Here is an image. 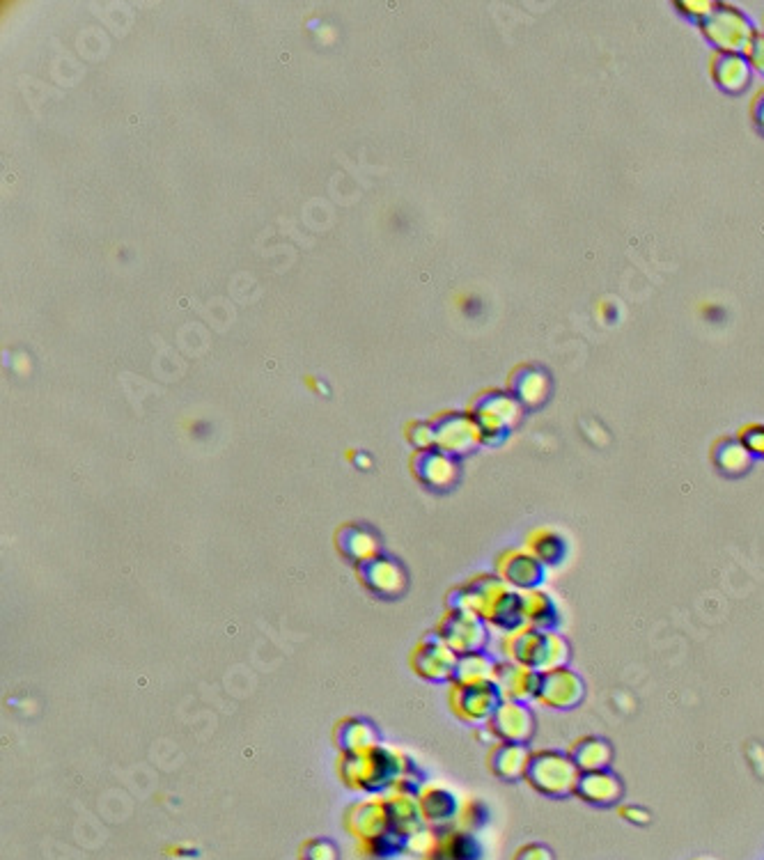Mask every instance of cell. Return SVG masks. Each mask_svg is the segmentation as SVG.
Listing matches in <instances>:
<instances>
[{
	"instance_id": "1",
	"label": "cell",
	"mask_w": 764,
	"mask_h": 860,
	"mask_svg": "<svg viewBox=\"0 0 764 860\" xmlns=\"http://www.w3.org/2000/svg\"><path fill=\"white\" fill-rule=\"evenodd\" d=\"M505 652L512 663L533 672L569 668V659H572L569 643L558 631H542L535 627L512 633L505 643Z\"/></svg>"
},
{
	"instance_id": "2",
	"label": "cell",
	"mask_w": 764,
	"mask_h": 860,
	"mask_svg": "<svg viewBox=\"0 0 764 860\" xmlns=\"http://www.w3.org/2000/svg\"><path fill=\"white\" fill-rule=\"evenodd\" d=\"M579 776L581 771L569 750L544 748L530 753L524 780L537 794L549 796V799H567V796H574Z\"/></svg>"
},
{
	"instance_id": "3",
	"label": "cell",
	"mask_w": 764,
	"mask_h": 860,
	"mask_svg": "<svg viewBox=\"0 0 764 860\" xmlns=\"http://www.w3.org/2000/svg\"><path fill=\"white\" fill-rule=\"evenodd\" d=\"M700 28H703L707 42L716 46V51L728 53H746L753 35L758 33V28L742 10L725 3H714L707 17L700 21Z\"/></svg>"
},
{
	"instance_id": "4",
	"label": "cell",
	"mask_w": 764,
	"mask_h": 860,
	"mask_svg": "<svg viewBox=\"0 0 764 860\" xmlns=\"http://www.w3.org/2000/svg\"><path fill=\"white\" fill-rule=\"evenodd\" d=\"M487 617L480 613L471 611H450L443 617L439 624L441 638L446 640V645L457 656L473 654V652H485L489 643V629H487Z\"/></svg>"
},
{
	"instance_id": "5",
	"label": "cell",
	"mask_w": 764,
	"mask_h": 860,
	"mask_svg": "<svg viewBox=\"0 0 764 860\" xmlns=\"http://www.w3.org/2000/svg\"><path fill=\"white\" fill-rule=\"evenodd\" d=\"M487 730L498 744L528 746L535 737L537 721L526 700L505 698L501 707L494 711V716L489 718Z\"/></svg>"
},
{
	"instance_id": "6",
	"label": "cell",
	"mask_w": 764,
	"mask_h": 860,
	"mask_svg": "<svg viewBox=\"0 0 764 860\" xmlns=\"http://www.w3.org/2000/svg\"><path fill=\"white\" fill-rule=\"evenodd\" d=\"M358 576L365 588L379 599H397L409 588V576L395 558L379 553L358 565Z\"/></svg>"
},
{
	"instance_id": "7",
	"label": "cell",
	"mask_w": 764,
	"mask_h": 860,
	"mask_svg": "<svg viewBox=\"0 0 764 860\" xmlns=\"http://www.w3.org/2000/svg\"><path fill=\"white\" fill-rule=\"evenodd\" d=\"M505 695L494 679L482 684H466L455 686V698H452V709L459 718L469 723H489L494 711L501 707Z\"/></svg>"
},
{
	"instance_id": "8",
	"label": "cell",
	"mask_w": 764,
	"mask_h": 860,
	"mask_svg": "<svg viewBox=\"0 0 764 860\" xmlns=\"http://www.w3.org/2000/svg\"><path fill=\"white\" fill-rule=\"evenodd\" d=\"M537 700H540L544 707L558 711L576 709L586 700V682H583V677L572 668L542 672Z\"/></svg>"
},
{
	"instance_id": "9",
	"label": "cell",
	"mask_w": 764,
	"mask_h": 860,
	"mask_svg": "<svg viewBox=\"0 0 764 860\" xmlns=\"http://www.w3.org/2000/svg\"><path fill=\"white\" fill-rule=\"evenodd\" d=\"M574 796L599 810L618 808L622 799H625V783L613 769L583 771L579 783H576Z\"/></svg>"
},
{
	"instance_id": "10",
	"label": "cell",
	"mask_w": 764,
	"mask_h": 860,
	"mask_svg": "<svg viewBox=\"0 0 764 860\" xmlns=\"http://www.w3.org/2000/svg\"><path fill=\"white\" fill-rule=\"evenodd\" d=\"M457 666V654L446 645L439 631L427 633L420 640L418 652L413 656V668L418 670L420 677L430 679V682H452V672Z\"/></svg>"
},
{
	"instance_id": "11",
	"label": "cell",
	"mask_w": 764,
	"mask_h": 860,
	"mask_svg": "<svg viewBox=\"0 0 764 860\" xmlns=\"http://www.w3.org/2000/svg\"><path fill=\"white\" fill-rule=\"evenodd\" d=\"M487 622L491 627L501 629L512 636L521 629L528 627V592H519L503 585L494 597H491L487 611H485Z\"/></svg>"
},
{
	"instance_id": "12",
	"label": "cell",
	"mask_w": 764,
	"mask_h": 860,
	"mask_svg": "<svg viewBox=\"0 0 764 860\" xmlns=\"http://www.w3.org/2000/svg\"><path fill=\"white\" fill-rule=\"evenodd\" d=\"M547 569L530 551H510L498 562V576L519 592H535L547 581Z\"/></svg>"
},
{
	"instance_id": "13",
	"label": "cell",
	"mask_w": 764,
	"mask_h": 860,
	"mask_svg": "<svg viewBox=\"0 0 764 860\" xmlns=\"http://www.w3.org/2000/svg\"><path fill=\"white\" fill-rule=\"evenodd\" d=\"M753 76L751 62L746 60L744 53H728V51H714L712 56V78L721 90L742 92L748 88Z\"/></svg>"
},
{
	"instance_id": "14",
	"label": "cell",
	"mask_w": 764,
	"mask_h": 860,
	"mask_svg": "<svg viewBox=\"0 0 764 860\" xmlns=\"http://www.w3.org/2000/svg\"><path fill=\"white\" fill-rule=\"evenodd\" d=\"M574 764L579 766V771H604L613 769V757L615 748L611 741L602 734H586V737L576 739L572 748H569Z\"/></svg>"
},
{
	"instance_id": "15",
	"label": "cell",
	"mask_w": 764,
	"mask_h": 860,
	"mask_svg": "<svg viewBox=\"0 0 764 860\" xmlns=\"http://www.w3.org/2000/svg\"><path fill=\"white\" fill-rule=\"evenodd\" d=\"M712 461L716 471L725 478H742L751 471L755 457L744 448V443L737 436H725L719 439L712 448Z\"/></svg>"
},
{
	"instance_id": "16",
	"label": "cell",
	"mask_w": 764,
	"mask_h": 860,
	"mask_svg": "<svg viewBox=\"0 0 764 860\" xmlns=\"http://www.w3.org/2000/svg\"><path fill=\"white\" fill-rule=\"evenodd\" d=\"M530 750L528 746L521 744H496L489 753V769L496 778L505 780V783H517L524 780L526 766H528Z\"/></svg>"
},
{
	"instance_id": "17",
	"label": "cell",
	"mask_w": 764,
	"mask_h": 860,
	"mask_svg": "<svg viewBox=\"0 0 764 860\" xmlns=\"http://www.w3.org/2000/svg\"><path fill=\"white\" fill-rule=\"evenodd\" d=\"M512 390L514 395H517V402L521 406L535 409V406L547 402L551 381L547 377V372L540 370V367H521L512 379Z\"/></svg>"
},
{
	"instance_id": "18",
	"label": "cell",
	"mask_w": 764,
	"mask_h": 860,
	"mask_svg": "<svg viewBox=\"0 0 764 860\" xmlns=\"http://www.w3.org/2000/svg\"><path fill=\"white\" fill-rule=\"evenodd\" d=\"M496 666L498 661L487 650L457 656V666H455V672H452V684L466 686V684L491 682V679H494Z\"/></svg>"
},
{
	"instance_id": "19",
	"label": "cell",
	"mask_w": 764,
	"mask_h": 860,
	"mask_svg": "<svg viewBox=\"0 0 764 860\" xmlns=\"http://www.w3.org/2000/svg\"><path fill=\"white\" fill-rule=\"evenodd\" d=\"M418 475L427 487L448 489L452 487V482L457 480L459 468H457V461L450 455H441V452H425V455H420Z\"/></svg>"
},
{
	"instance_id": "20",
	"label": "cell",
	"mask_w": 764,
	"mask_h": 860,
	"mask_svg": "<svg viewBox=\"0 0 764 860\" xmlns=\"http://www.w3.org/2000/svg\"><path fill=\"white\" fill-rule=\"evenodd\" d=\"M528 551L542 562L544 567H560L567 560L569 546L567 539L556 533V530H535L533 537L528 539Z\"/></svg>"
},
{
	"instance_id": "21",
	"label": "cell",
	"mask_w": 764,
	"mask_h": 860,
	"mask_svg": "<svg viewBox=\"0 0 764 860\" xmlns=\"http://www.w3.org/2000/svg\"><path fill=\"white\" fill-rule=\"evenodd\" d=\"M377 730L365 718H349V721L338 727V746L345 750V755L368 753L377 746Z\"/></svg>"
},
{
	"instance_id": "22",
	"label": "cell",
	"mask_w": 764,
	"mask_h": 860,
	"mask_svg": "<svg viewBox=\"0 0 764 860\" xmlns=\"http://www.w3.org/2000/svg\"><path fill=\"white\" fill-rule=\"evenodd\" d=\"M338 546L349 560H354L356 565H361V562L374 558V555H379V542L374 533H368V530L349 526L342 528V533H338Z\"/></svg>"
},
{
	"instance_id": "23",
	"label": "cell",
	"mask_w": 764,
	"mask_h": 860,
	"mask_svg": "<svg viewBox=\"0 0 764 860\" xmlns=\"http://www.w3.org/2000/svg\"><path fill=\"white\" fill-rule=\"evenodd\" d=\"M528 627L542 631H558L560 611L551 594L542 590L528 592Z\"/></svg>"
},
{
	"instance_id": "24",
	"label": "cell",
	"mask_w": 764,
	"mask_h": 860,
	"mask_svg": "<svg viewBox=\"0 0 764 860\" xmlns=\"http://www.w3.org/2000/svg\"><path fill=\"white\" fill-rule=\"evenodd\" d=\"M425 815L430 822H452L459 812V803L455 794H450L448 789H430L425 796Z\"/></svg>"
},
{
	"instance_id": "25",
	"label": "cell",
	"mask_w": 764,
	"mask_h": 860,
	"mask_svg": "<svg viewBox=\"0 0 764 860\" xmlns=\"http://www.w3.org/2000/svg\"><path fill=\"white\" fill-rule=\"evenodd\" d=\"M448 860H480L482 858V844L478 842L473 833L459 831L452 833L446 847Z\"/></svg>"
},
{
	"instance_id": "26",
	"label": "cell",
	"mask_w": 764,
	"mask_h": 860,
	"mask_svg": "<svg viewBox=\"0 0 764 860\" xmlns=\"http://www.w3.org/2000/svg\"><path fill=\"white\" fill-rule=\"evenodd\" d=\"M737 439L744 443V448L751 452L755 459L764 457V425L762 422H748V425L739 429Z\"/></svg>"
},
{
	"instance_id": "27",
	"label": "cell",
	"mask_w": 764,
	"mask_h": 860,
	"mask_svg": "<svg viewBox=\"0 0 764 860\" xmlns=\"http://www.w3.org/2000/svg\"><path fill=\"white\" fill-rule=\"evenodd\" d=\"M744 56H746L748 62H751L753 72L764 74V33H762V30H758V33L753 35L751 44H748V49H746Z\"/></svg>"
},
{
	"instance_id": "28",
	"label": "cell",
	"mask_w": 764,
	"mask_h": 860,
	"mask_svg": "<svg viewBox=\"0 0 764 860\" xmlns=\"http://www.w3.org/2000/svg\"><path fill=\"white\" fill-rule=\"evenodd\" d=\"M514 860H556L553 858V851L547 847V844H526V847H521L517 851V856Z\"/></svg>"
},
{
	"instance_id": "29",
	"label": "cell",
	"mask_w": 764,
	"mask_h": 860,
	"mask_svg": "<svg viewBox=\"0 0 764 860\" xmlns=\"http://www.w3.org/2000/svg\"><path fill=\"white\" fill-rule=\"evenodd\" d=\"M620 815L622 819H627L629 824H636V826H647L652 819L650 812L641 808V805H625V808H620Z\"/></svg>"
},
{
	"instance_id": "30",
	"label": "cell",
	"mask_w": 764,
	"mask_h": 860,
	"mask_svg": "<svg viewBox=\"0 0 764 860\" xmlns=\"http://www.w3.org/2000/svg\"><path fill=\"white\" fill-rule=\"evenodd\" d=\"M487 819H489V808L485 803L480 801L469 803V808H466V824L478 828L482 824H487Z\"/></svg>"
},
{
	"instance_id": "31",
	"label": "cell",
	"mask_w": 764,
	"mask_h": 860,
	"mask_svg": "<svg viewBox=\"0 0 764 860\" xmlns=\"http://www.w3.org/2000/svg\"><path fill=\"white\" fill-rule=\"evenodd\" d=\"M751 115L755 124H758V129L764 134V88L751 101Z\"/></svg>"
},
{
	"instance_id": "32",
	"label": "cell",
	"mask_w": 764,
	"mask_h": 860,
	"mask_svg": "<svg viewBox=\"0 0 764 860\" xmlns=\"http://www.w3.org/2000/svg\"><path fill=\"white\" fill-rule=\"evenodd\" d=\"M599 315H602L608 324H613L615 319H618V306H615V303H602Z\"/></svg>"
},
{
	"instance_id": "33",
	"label": "cell",
	"mask_w": 764,
	"mask_h": 860,
	"mask_svg": "<svg viewBox=\"0 0 764 860\" xmlns=\"http://www.w3.org/2000/svg\"><path fill=\"white\" fill-rule=\"evenodd\" d=\"M725 312L721 310V308H714V306H709V308H705V317H709V319H716V317H723Z\"/></svg>"
},
{
	"instance_id": "34",
	"label": "cell",
	"mask_w": 764,
	"mask_h": 860,
	"mask_svg": "<svg viewBox=\"0 0 764 860\" xmlns=\"http://www.w3.org/2000/svg\"><path fill=\"white\" fill-rule=\"evenodd\" d=\"M762 33H764V21H762Z\"/></svg>"
}]
</instances>
